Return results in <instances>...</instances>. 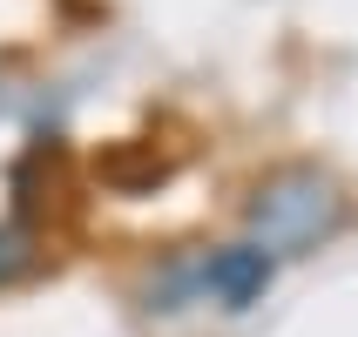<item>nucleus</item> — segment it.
Returning <instances> with one entry per match:
<instances>
[{
  "label": "nucleus",
  "instance_id": "f03ea898",
  "mask_svg": "<svg viewBox=\"0 0 358 337\" xmlns=\"http://www.w3.org/2000/svg\"><path fill=\"white\" fill-rule=\"evenodd\" d=\"M271 277H278V257H264L257 243H223V250H210V257L196 263V290L217 297L223 310H250V304H264Z\"/></svg>",
  "mask_w": 358,
  "mask_h": 337
},
{
  "label": "nucleus",
  "instance_id": "7ed1b4c3",
  "mask_svg": "<svg viewBox=\"0 0 358 337\" xmlns=\"http://www.w3.org/2000/svg\"><path fill=\"white\" fill-rule=\"evenodd\" d=\"M20 270H34V230L27 223H0V283H14Z\"/></svg>",
  "mask_w": 358,
  "mask_h": 337
},
{
  "label": "nucleus",
  "instance_id": "f257e3e1",
  "mask_svg": "<svg viewBox=\"0 0 358 337\" xmlns=\"http://www.w3.org/2000/svg\"><path fill=\"white\" fill-rule=\"evenodd\" d=\"M345 216H352L345 189L311 162H284V169L257 176L250 196H243V230H250V243L264 257H304V250L338 237Z\"/></svg>",
  "mask_w": 358,
  "mask_h": 337
}]
</instances>
